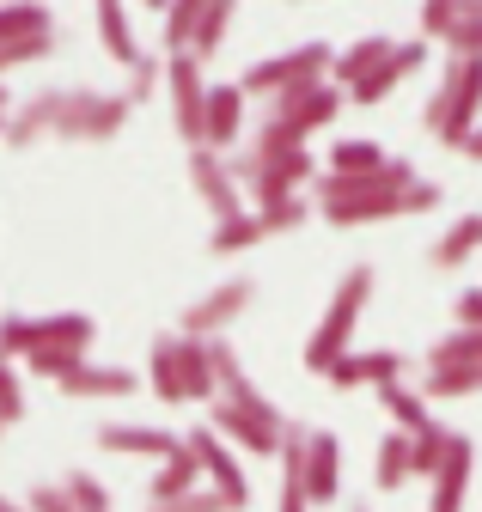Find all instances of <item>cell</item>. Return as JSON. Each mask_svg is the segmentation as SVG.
Listing matches in <instances>:
<instances>
[{
  "label": "cell",
  "instance_id": "47",
  "mask_svg": "<svg viewBox=\"0 0 482 512\" xmlns=\"http://www.w3.org/2000/svg\"><path fill=\"white\" fill-rule=\"evenodd\" d=\"M458 153H464V159H482V128H476V135H470V141H464Z\"/></svg>",
  "mask_w": 482,
  "mask_h": 512
},
{
  "label": "cell",
  "instance_id": "26",
  "mask_svg": "<svg viewBox=\"0 0 482 512\" xmlns=\"http://www.w3.org/2000/svg\"><path fill=\"white\" fill-rule=\"evenodd\" d=\"M373 397L385 403V415H391V427H397V433H428V427H434V403L421 397V391H409L403 378H397V384H379Z\"/></svg>",
  "mask_w": 482,
  "mask_h": 512
},
{
  "label": "cell",
  "instance_id": "24",
  "mask_svg": "<svg viewBox=\"0 0 482 512\" xmlns=\"http://www.w3.org/2000/svg\"><path fill=\"white\" fill-rule=\"evenodd\" d=\"M391 49H397V37H360V43H348L342 55H336V68H330V80L342 86V92H354L360 80H367V74H379L385 68V61H391Z\"/></svg>",
  "mask_w": 482,
  "mask_h": 512
},
{
  "label": "cell",
  "instance_id": "41",
  "mask_svg": "<svg viewBox=\"0 0 482 512\" xmlns=\"http://www.w3.org/2000/svg\"><path fill=\"white\" fill-rule=\"evenodd\" d=\"M458 13H464L458 0H428V7H421V43H428V37H440V43H446V37H452V25H458Z\"/></svg>",
  "mask_w": 482,
  "mask_h": 512
},
{
  "label": "cell",
  "instance_id": "17",
  "mask_svg": "<svg viewBox=\"0 0 482 512\" xmlns=\"http://www.w3.org/2000/svg\"><path fill=\"white\" fill-rule=\"evenodd\" d=\"M306 494H312V506H330L342 494V439L324 427L306 433Z\"/></svg>",
  "mask_w": 482,
  "mask_h": 512
},
{
  "label": "cell",
  "instance_id": "2",
  "mask_svg": "<svg viewBox=\"0 0 482 512\" xmlns=\"http://www.w3.org/2000/svg\"><path fill=\"white\" fill-rule=\"evenodd\" d=\"M421 128L446 147H464L482 128V55H452L434 98L421 104Z\"/></svg>",
  "mask_w": 482,
  "mask_h": 512
},
{
  "label": "cell",
  "instance_id": "16",
  "mask_svg": "<svg viewBox=\"0 0 482 512\" xmlns=\"http://www.w3.org/2000/svg\"><path fill=\"white\" fill-rule=\"evenodd\" d=\"M421 61H428V43H421V37H403L397 49H391V61H385V68L379 74H367V80H360L354 92H348V104H385L409 74H421Z\"/></svg>",
  "mask_w": 482,
  "mask_h": 512
},
{
  "label": "cell",
  "instance_id": "8",
  "mask_svg": "<svg viewBox=\"0 0 482 512\" xmlns=\"http://www.w3.org/2000/svg\"><path fill=\"white\" fill-rule=\"evenodd\" d=\"M165 98H171V128L184 147H208V80L196 55H165Z\"/></svg>",
  "mask_w": 482,
  "mask_h": 512
},
{
  "label": "cell",
  "instance_id": "15",
  "mask_svg": "<svg viewBox=\"0 0 482 512\" xmlns=\"http://www.w3.org/2000/svg\"><path fill=\"white\" fill-rule=\"evenodd\" d=\"M147 391L165 403V409H184L190 403V378H184V336H153L147 348Z\"/></svg>",
  "mask_w": 482,
  "mask_h": 512
},
{
  "label": "cell",
  "instance_id": "27",
  "mask_svg": "<svg viewBox=\"0 0 482 512\" xmlns=\"http://www.w3.org/2000/svg\"><path fill=\"white\" fill-rule=\"evenodd\" d=\"M391 165V153L379 147V141H367V135H348V141H336L330 147V177H373V171H385Z\"/></svg>",
  "mask_w": 482,
  "mask_h": 512
},
{
  "label": "cell",
  "instance_id": "29",
  "mask_svg": "<svg viewBox=\"0 0 482 512\" xmlns=\"http://www.w3.org/2000/svg\"><path fill=\"white\" fill-rule=\"evenodd\" d=\"M476 391H482V366H428V384H421L428 403H458Z\"/></svg>",
  "mask_w": 482,
  "mask_h": 512
},
{
  "label": "cell",
  "instance_id": "51",
  "mask_svg": "<svg viewBox=\"0 0 482 512\" xmlns=\"http://www.w3.org/2000/svg\"><path fill=\"white\" fill-rule=\"evenodd\" d=\"M0 433H7V427H0Z\"/></svg>",
  "mask_w": 482,
  "mask_h": 512
},
{
  "label": "cell",
  "instance_id": "19",
  "mask_svg": "<svg viewBox=\"0 0 482 512\" xmlns=\"http://www.w3.org/2000/svg\"><path fill=\"white\" fill-rule=\"evenodd\" d=\"M62 104H68V92H31V98H19V110L7 122V147H37L43 135H55V128H62Z\"/></svg>",
  "mask_w": 482,
  "mask_h": 512
},
{
  "label": "cell",
  "instance_id": "9",
  "mask_svg": "<svg viewBox=\"0 0 482 512\" xmlns=\"http://www.w3.org/2000/svg\"><path fill=\"white\" fill-rule=\"evenodd\" d=\"M129 92H86V86H74L68 92V104H62V128L55 135L62 141H116L123 135V122H129Z\"/></svg>",
  "mask_w": 482,
  "mask_h": 512
},
{
  "label": "cell",
  "instance_id": "48",
  "mask_svg": "<svg viewBox=\"0 0 482 512\" xmlns=\"http://www.w3.org/2000/svg\"><path fill=\"white\" fill-rule=\"evenodd\" d=\"M0 512H31L25 500H13V494H0Z\"/></svg>",
  "mask_w": 482,
  "mask_h": 512
},
{
  "label": "cell",
  "instance_id": "28",
  "mask_svg": "<svg viewBox=\"0 0 482 512\" xmlns=\"http://www.w3.org/2000/svg\"><path fill=\"white\" fill-rule=\"evenodd\" d=\"M403 482H415V470H409V433H385L379 439V452H373V488H385V494H397Z\"/></svg>",
  "mask_w": 482,
  "mask_h": 512
},
{
  "label": "cell",
  "instance_id": "20",
  "mask_svg": "<svg viewBox=\"0 0 482 512\" xmlns=\"http://www.w3.org/2000/svg\"><path fill=\"white\" fill-rule=\"evenodd\" d=\"M135 391H141V372L135 366H116V360H86L62 384V397H135Z\"/></svg>",
  "mask_w": 482,
  "mask_h": 512
},
{
  "label": "cell",
  "instance_id": "36",
  "mask_svg": "<svg viewBox=\"0 0 482 512\" xmlns=\"http://www.w3.org/2000/svg\"><path fill=\"white\" fill-rule=\"evenodd\" d=\"M62 488H68L74 512H110V488H104L92 470H68V476H62Z\"/></svg>",
  "mask_w": 482,
  "mask_h": 512
},
{
  "label": "cell",
  "instance_id": "13",
  "mask_svg": "<svg viewBox=\"0 0 482 512\" xmlns=\"http://www.w3.org/2000/svg\"><path fill=\"white\" fill-rule=\"evenodd\" d=\"M324 378H330V391H379V384L403 378V354L397 348H348Z\"/></svg>",
  "mask_w": 482,
  "mask_h": 512
},
{
  "label": "cell",
  "instance_id": "39",
  "mask_svg": "<svg viewBox=\"0 0 482 512\" xmlns=\"http://www.w3.org/2000/svg\"><path fill=\"white\" fill-rule=\"evenodd\" d=\"M446 49H452V55H482V0H470V7L458 13V25H452Z\"/></svg>",
  "mask_w": 482,
  "mask_h": 512
},
{
  "label": "cell",
  "instance_id": "35",
  "mask_svg": "<svg viewBox=\"0 0 482 512\" xmlns=\"http://www.w3.org/2000/svg\"><path fill=\"white\" fill-rule=\"evenodd\" d=\"M55 31L49 7H0V43H19V37H43Z\"/></svg>",
  "mask_w": 482,
  "mask_h": 512
},
{
  "label": "cell",
  "instance_id": "5",
  "mask_svg": "<svg viewBox=\"0 0 482 512\" xmlns=\"http://www.w3.org/2000/svg\"><path fill=\"white\" fill-rule=\"evenodd\" d=\"M342 104H348V92L336 86V80H318V86H299V92H281V98H269V110H263V135H275V141H293V147H306L312 135H324V128L342 116Z\"/></svg>",
  "mask_w": 482,
  "mask_h": 512
},
{
  "label": "cell",
  "instance_id": "33",
  "mask_svg": "<svg viewBox=\"0 0 482 512\" xmlns=\"http://www.w3.org/2000/svg\"><path fill=\"white\" fill-rule=\"evenodd\" d=\"M428 366H482V330L452 324V330L428 348Z\"/></svg>",
  "mask_w": 482,
  "mask_h": 512
},
{
  "label": "cell",
  "instance_id": "40",
  "mask_svg": "<svg viewBox=\"0 0 482 512\" xmlns=\"http://www.w3.org/2000/svg\"><path fill=\"white\" fill-rule=\"evenodd\" d=\"M49 43H55V31H43V37H19V43H0V80H7L13 68H25V61H43Z\"/></svg>",
  "mask_w": 482,
  "mask_h": 512
},
{
  "label": "cell",
  "instance_id": "12",
  "mask_svg": "<svg viewBox=\"0 0 482 512\" xmlns=\"http://www.w3.org/2000/svg\"><path fill=\"white\" fill-rule=\"evenodd\" d=\"M184 439H190V452L202 458V476L214 482V494H226L238 512H245V506H251V482H245V470H238V452H232L214 427H196V433H184Z\"/></svg>",
  "mask_w": 482,
  "mask_h": 512
},
{
  "label": "cell",
  "instance_id": "1",
  "mask_svg": "<svg viewBox=\"0 0 482 512\" xmlns=\"http://www.w3.org/2000/svg\"><path fill=\"white\" fill-rule=\"evenodd\" d=\"M312 189H318V214H324L330 226H373V220L428 214V208H440V196H446L440 183L415 177L409 159H391V165L373 171V177H330V171H324Z\"/></svg>",
  "mask_w": 482,
  "mask_h": 512
},
{
  "label": "cell",
  "instance_id": "31",
  "mask_svg": "<svg viewBox=\"0 0 482 512\" xmlns=\"http://www.w3.org/2000/svg\"><path fill=\"white\" fill-rule=\"evenodd\" d=\"M202 7L208 0H171L165 7V55H190V43H196V25H202Z\"/></svg>",
  "mask_w": 482,
  "mask_h": 512
},
{
  "label": "cell",
  "instance_id": "18",
  "mask_svg": "<svg viewBox=\"0 0 482 512\" xmlns=\"http://www.w3.org/2000/svg\"><path fill=\"white\" fill-rule=\"evenodd\" d=\"M470 470H476V445H470V433H452V452H446V464H440V476H434L428 512H464Z\"/></svg>",
  "mask_w": 482,
  "mask_h": 512
},
{
  "label": "cell",
  "instance_id": "7",
  "mask_svg": "<svg viewBox=\"0 0 482 512\" xmlns=\"http://www.w3.org/2000/svg\"><path fill=\"white\" fill-rule=\"evenodd\" d=\"M251 299H257V281L251 275H232V281H220V287H208L202 299L184 305L177 336H190V342H226V330L251 311Z\"/></svg>",
  "mask_w": 482,
  "mask_h": 512
},
{
  "label": "cell",
  "instance_id": "6",
  "mask_svg": "<svg viewBox=\"0 0 482 512\" xmlns=\"http://www.w3.org/2000/svg\"><path fill=\"white\" fill-rule=\"evenodd\" d=\"M330 68H336V49L330 43H299V49H275V55L251 61V68L238 74V86H245L251 98H281V92L330 80Z\"/></svg>",
  "mask_w": 482,
  "mask_h": 512
},
{
  "label": "cell",
  "instance_id": "22",
  "mask_svg": "<svg viewBox=\"0 0 482 512\" xmlns=\"http://www.w3.org/2000/svg\"><path fill=\"white\" fill-rule=\"evenodd\" d=\"M208 476H202V458L190 452V439L177 445V452L153 470V488H147V506H171V500H184V494H196Z\"/></svg>",
  "mask_w": 482,
  "mask_h": 512
},
{
  "label": "cell",
  "instance_id": "44",
  "mask_svg": "<svg viewBox=\"0 0 482 512\" xmlns=\"http://www.w3.org/2000/svg\"><path fill=\"white\" fill-rule=\"evenodd\" d=\"M25 506H31V512H74V500H68L62 482H37V488L25 494Z\"/></svg>",
  "mask_w": 482,
  "mask_h": 512
},
{
  "label": "cell",
  "instance_id": "25",
  "mask_svg": "<svg viewBox=\"0 0 482 512\" xmlns=\"http://www.w3.org/2000/svg\"><path fill=\"white\" fill-rule=\"evenodd\" d=\"M92 25H98V37H104V49L123 61V68H141L147 61V49H141V37H135V25H129V13L116 7V0H98V13H92Z\"/></svg>",
  "mask_w": 482,
  "mask_h": 512
},
{
  "label": "cell",
  "instance_id": "45",
  "mask_svg": "<svg viewBox=\"0 0 482 512\" xmlns=\"http://www.w3.org/2000/svg\"><path fill=\"white\" fill-rule=\"evenodd\" d=\"M452 311H458V324H464V330H482V287L458 293V305H452Z\"/></svg>",
  "mask_w": 482,
  "mask_h": 512
},
{
  "label": "cell",
  "instance_id": "10",
  "mask_svg": "<svg viewBox=\"0 0 482 512\" xmlns=\"http://www.w3.org/2000/svg\"><path fill=\"white\" fill-rule=\"evenodd\" d=\"M208 427L232 445V452H245V458H281V433H287V421H263V415H251V409H238V403L214 397V403H208Z\"/></svg>",
  "mask_w": 482,
  "mask_h": 512
},
{
  "label": "cell",
  "instance_id": "38",
  "mask_svg": "<svg viewBox=\"0 0 482 512\" xmlns=\"http://www.w3.org/2000/svg\"><path fill=\"white\" fill-rule=\"evenodd\" d=\"M19 421H25V384L13 360H0V427H19Z\"/></svg>",
  "mask_w": 482,
  "mask_h": 512
},
{
  "label": "cell",
  "instance_id": "50",
  "mask_svg": "<svg viewBox=\"0 0 482 512\" xmlns=\"http://www.w3.org/2000/svg\"><path fill=\"white\" fill-rule=\"evenodd\" d=\"M354 512H367V506H354Z\"/></svg>",
  "mask_w": 482,
  "mask_h": 512
},
{
  "label": "cell",
  "instance_id": "30",
  "mask_svg": "<svg viewBox=\"0 0 482 512\" xmlns=\"http://www.w3.org/2000/svg\"><path fill=\"white\" fill-rule=\"evenodd\" d=\"M452 433L458 427H428V433H409V470L421 476V482H434L440 476V464H446V452H452Z\"/></svg>",
  "mask_w": 482,
  "mask_h": 512
},
{
  "label": "cell",
  "instance_id": "42",
  "mask_svg": "<svg viewBox=\"0 0 482 512\" xmlns=\"http://www.w3.org/2000/svg\"><path fill=\"white\" fill-rule=\"evenodd\" d=\"M165 86V55H147L141 68H129V104H147Z\"/></svg>",
  "mask_w": 482,
  "mask_h": 512
},
{
  "label": "cell",
  "instance_id": "23",
  "mask_svg": "<svg viewBox=\"0 0 482 512\" xmlns=\"http://www.w3.org/2000/svg\"><path fill=\"white\" fill-rule=\"evenodd\" d=\"M476 250H482V208H476V214H458V220L428 244V269L452 275V269H464V263H470Z\"/></svg>",
  "mask_w": 482,
  "mask_h": 512
},
{
  "label": "cell",
  "instance_id": "32",
  "mask_svg": "<svg viewBox=\"0 0 482 512\" xmlns=\"http://www.w3.org/2000/svg\"><path fill=\"white\" fill-rule=\"evenodd\" d=\"M263 238H269V232H263L257 208H245L238 220H220V226H214L208 250H214V256H238V250H251V244H263Z\"/></svg>",
  "mask_w": 482,
  "mask_h": 512
},
{
  "label": "cell",
  "instance_id": "43",
  "mask_svg": "<svg viewBox=\"0 0 482 512\" xmlns=\"http://www.w3.org/2000/svg\"><path fill=\"white\" fill-rule=\"evenodd\" d=\"M147 512H238L226 494H214V488H196V494H184V500H171V506H147Z\"/></svg>",
  "mask_w": 482,
  "mask_h": 512
},
{
  "label": "cell",
  "instance_id": "11",
  "mask_svg": "<svg viewBox=\"0 0 482 512\" xmlns=\"http://www.w3.org/2000/svg\"><path fill=\"white\" fill-rule=\"evenodd\" d=\"M190 189L208 202L214 226H220V220H238V214L251 208V202H245V183L232 177V159H226V153H208V147L190 153Z\"/></svg>",
  "mask_w": 482,
  "mask_h": 512
},
{
  "label": "cell",
  "instance_id": "21",
  "mask_svg": "<svg viewBox=\"0 0 482 512\" xmlns=\"http://www.w3.org/2000/svg\"><path fill=\"white\" fill-rule=\"evenodd\" d=\"M245 86L226 80V86H208V153H226L238 147V128H245Z\"/></svg>",
  "mask_w": 482,
  "mask_h": 512
},
{
  "label": "cell",
  "instance_id": "49",
  "mask_svg": "<svg viewBox=\"0 0 482 512\" xmlns=\"http://www.w3.org/2000/svg\"><path fill=\"white\" fill-rule=\"evenodd\" d=\"M0 141H7V122H0Z\"/></svg>",
  "mask_w": 482,
  "mask_h": 512
},
{
  "label": "cell",
  "instance_id": "37",
  "mask_svg": "<svg viewBox=\"0 0 482 512\" xmlns=\"http://www.w3.org/2000/svg\"><path fill=\"white\" fill-rule=\"evenodd\" d=\"M312 208H318V202L287 196V202H263L257 220H263V232H293V226H306V220H312Z\"/></svg>",
  "mask_w": 482,
  "mask_h": 512
},
{
  "label": "cell",
  "instance_id": "34",
  "mask_svg": "<svg viewBox=\"0 0 482 512\" xmlns=\"http://www.w3.org/2000/svg\"><path fill=\"white\" fill-rule=\"evenodd\" d=\"M232 19H238V7H232V0H208V7H202V25H196V43H190V55H196V61L220 55V43H226Z\"/></svg>",
  "mask_w": 482,
  "mask_h": 512
},
{
  "label": "cell",
  "instance_id": "3",
  "mask_svg": "<svg viewBox=\"0 0 482 512\" xmlns=\"http://www.w3.org/2000/svg\"><path fill=\"white\" fill-rule=\"evenodd\" d=\"M373 287H379V275H373V263H348L342 275H336V287H330V305H324V317H318V330H312V342H306V366L324 378L348 348H354V324H360V311H367V299H373Z\"/></svg>",
  "mask_w": 482,
  "mask_h": 512
},
{
  "label": "cell",
  "instance_id": "14",
  "mask_svg": "<svg viewBox=\"0 0 482 512\" xmlns=\"http://www.w3.org/2000/svg\"><path fill=\"white\" fill-rule=\"evenodd\" d=\"M104 452H116V458H153V464H165L177 445H184V433H165V427H141V421H104L98 433H92Z\"/></svg>",
  "mask_w": 482,
  "mask_h": 512
},
{
  "label": "cell",
  "instance_id": "4",
  "mask_svg": "<svg viewBox=\"0 0 482 512\" xmlns=\"http://www.w3.org/2000/svg\"><path fill=\"white\" fill-rule=\"evenodd\" d=\"M98 342V324L86 311H55V317H25V311H0V360L25 366L31 354H92Z\"/></svg>",
  "mask_w": 482,
  "mask_h": 512
},
{
  "label": "cell",
  "instance_id": "46",
  "mask_svg": "<svg viewBox=\"0 0 482 512\" xmlns=\"http://www.w3.org/2000/svg\"><path fill=\"white\" fill-rule=\"evenodd\" d=\"M13 110H19V104H13V92H7V80H0V122H13Z\"/></svg>",
  "mask_w": 482,
  "mask_h": 512
}]
</instances>
